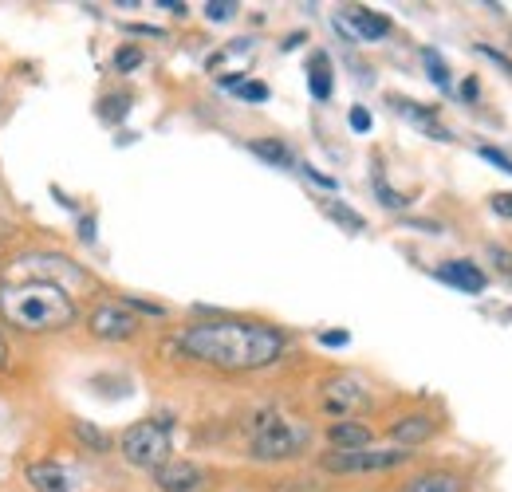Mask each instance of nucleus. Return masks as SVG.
<instances>
[{"label": "nucleus", "mask_w": 512, "mask_h": 492, "mask_svg": "<svg viewBox=\"0 0 512 492\" xmlns=\"http://www.w3.org/2000/svg\"><path fill=\"white\" fill-rule=\"evenodd\" d=\"M178 347L201 367L241 374V370L272 367L284 355V335L253 319H205L178 335Z\"/></svg>", "instance_id": "f257e3e1"}, {"label": "nucleus", "mask_w": 512, "mask_h": 492, "mask_svg": "<svg viewBox=\"0 0 512 492\" xmlns=\"http://www.w3.org/2000/svg\"><path fill=\"white\" fill-rule=\"evenodd\" d=\"M0 315L28 335L64 331L79 319L75 300L67 296L64 284L52 280H28V284H4L0 288Z\"/></svg>", "instance_id": "f03ea898"}, {"label": "nucleus", "mask_w": 512, "mask_h": 492, "mask_svg": "<svg viewBox=\"0 0 512 492\" xmlns=\"http://www.w3.org/2000/svg\"><path fill=\"white\" fill-rule=\"evenodd\" d=\"M308 441H312V430L304 422H292V418L268 410V414H256L253 430H249V457L268 461V465L272 461H292L308 449Z\"/></svg>", "instance_id": "7ed1b4c3"}, {"label": "nucleus", "mask_w": 512, "mask_h": 492, "mask_svg": "<svg viewBox=\"0 0 512 492\" xmlns=\"http://www.w3.org/2000/svg\"><path fill=\"white\" fill-rule=\"evenodd\" d=\"M119 453L123 461L134 465V469H162L174 453V418L158 414V418H146V422H134L119 433Z\"/></svg>", "instance_id": "20e7f679"}, {"label": "nucleus", "mask_w": 512, "mask_h": 492, "mask_svg": "<svg viewBox=\"0 0 512 492\" xmlns=\"http://www.w3.org/2000/svg\"><path fill=\"white\" fill-rule=\"evenodd\" d=\"M414 453L410 449H351V453H327L320 465L327 473H339V477H355V473H390V469H402Z\"/></svg>", "instance_id": "39448f33"}, {"label": "nucleus", "mask_w": 512, "mask_h": 492, "mask_svg": "<svg viewBox=\"0 0 512 492\" xmlns=\"http://www.w3.org/2000/svg\"><path fill=\"white\" fill-rule=\"evenodd\" d=\"M138 327H142V315L130 308L127 300H103L87 315V331L103 343H127L138 335Z\"/></svg>", "instance_id": "423d86ee"}, {"label": "nucleus", "mask_w": 512, "mask_h": 492, "mask_svg": "<svg viewBox=\"0 0 512 492\" xmlns=\"http://www.w3.org/2000/svg\"><path fill=\"white\" fill-rule=\"evenodd\" d=\"M359 406H367V386L355 378V374H335L323 382V410L331 418H351Z\"/></svg>", "instance_id": "0eeeda50"}, {"label": "nucleus", "mask_w": 512, "mask_h": 492, "mask_svg": "<svg viewBox=\"0 0 512 492\" xmlns=\"http://www.w3.org/2000/svg\"><path fill=\"white\" fill-rule=\"evenodd\" d=\"M335 28L347 36V40H359V44H375L390 36V20L371 12V8H343L335 16Z\"/></svg>", "instance_id": "6e6552de"}, {"label": "nucleus", "mask_w": 512, "mask_h": 492, "mask_svg": "<svg viewBox=\"0 0 512 492\" xmlns=\"http://www.w3.org/2000/svg\"><path fill=\"white\" fill-rule=\"evenodd\" d=\"M154 485H158V492H197L205 485V469L193 461L170 457L162 469H154Z\"/></svg>", "instance_id": "1a4fd4ad"}, {"label": "nucleus", "mask_w": 512, "mask_h": 492, "mask_svg": "<svg viewBox=\"0 0 512 492\" xmlns=\"http://www.w3.org/2000/svg\"><path fill=\"white\" fill-rule=\"evenodd\" d=\"M438 280H446L453 284L457 292H465V296H481L485 292V284H489V276L473 264V260H446V264H438V272H434Z\"/></svg>", "instance_id": "9d476101"}, {"label": "nucleus", "mask_w": 512, "mask_h": 492, "mask_svg": "<svg viewBox=\"0 0 512 492\" xmlns=\"http://www.w3.org/2000/svg\"><path fill=\"white\" fill-rule=\"evenodd\" d=\"M24 477H28V485L36 492H79L71 469H64L60 461H32L24 469Z\"/></svg>", "instance_id": "9b49d317"}, {"label": "nucleus", "mask_w": 512, "mask_h": 492, "mask_svg": "<svg viewBox=\"0 0 512 492\" xmlns=\"http://www.w3.org/2000/svg\"><path fill=\"white\" fill-rule=\"evenodd\" d=\"M327 445L335 453H351V449H371L375 445V430L355 422V418H343L335 426H327Z\"/></svg>", "instance_id": "f8f14e48"}, {"label": "nucleus", "mask_w": 512, "mask_h": 492, "mask_svg": "<svg viewBox=\"0 0 512 492\" xmlns=\"http://www.w3.org/2000/svg\"><path fill=\"white\" fill-rule=\"evenodd\" d=\"M430 437H434V418L430 414H406L402 422L390 426V441L398 449H410V453H414V445H422Z\"/></svg>", "instance_id": "ddd939ff"}, {"label": "nucleus", "mask_w": 512, "mask_h": 492, "mask_svg": "<svg viewBox=\"0 0 512 492\" xmlns=\"http://www.w3.org/2000/svg\"><path fill=\"white\" fill-rule=\"evenodd\" d=\"M402 492H465V477L449 473V469H434V473H418L410 477Z\"/></svg>", "instance_id": "4468645a"}, {"label": "nucleus", "mask_w": 512, "mask_h": 492, "mask_svg": "<svg viewBox=\"0 0 512 492\" xmlns=\"http://www.w3.org/2000/svg\"><path fill=\"white\" fill-rule=\"evenodd\" d=\"M394 111H398V115H406L410 123H418L422 130H426V134H430V138H438V142H449V138H453L446 126L438 123V119H434L430 111H422V107H418L414 99H394Z\"/></svg>", "instance_id": "2eb2a0df"}, {"label": "nucleus", "mask_w": 512, "mask_h": 492, "mask_svg": "<svg viewBox=\"0 0 512 492\" xmlns=\"http://www.w3.org/2000/svg\"><path fill=\"white\" fill-rule=\"evenodd\" d=\"M249 150H253L256 158H264V162H272V166H280V170H288V166H296V158H292V150H288L284 142H276V138H253V142H249Z\"/></svg>", "instance_id": "dca6fc26"}, {"label": "nucleus", "mask_w": 512, "mask_h": 492, "mask_svg": "<svg viewBox=\"0 0 512 492\" xmlns=\"http://www.w3.org/2000/svg\"><path fill=\"white\" fill-rule=\"evenodd\" d=\"M308 87H312V99H320V103L331 99V63L323 52H316L308 63Z\"/></svg>", "instance_id": "f3484780"}, {"label": "nucleus", "mask_w": 512, "mask_h": 492, "mask_svg": "<svg viewBox=\"0 0 512 492\" xmlns=\"http://www.w3.org/2000/svg\"><path fill=\"white\" fill-rule=\"evenodd\" d=\"M320 209L335 221V225H339V229H347V233H363V229H367V221H363L355 209H347L343 201H335V197H323Z\"/></svg>", "instance_id": "a211bd4d"}, {"label": "nucleus", "mask_w": 512, "mask_h": 492, "mask_svg": "<svg viewBox=\"0 0 512 492\" xmlns=\"http://www.w3.org/2000/svg\"><path fill=\"white\" fill-rule=\"evenodd\" d=\"M71 433H75L87 449H95V453H107V449H111V437H107V433H99L91 422H83V418H79V422H71Z\"/></svg>", "instance_id": "6ab92c4d"}, {"label": "nucleus", "mask_w": 512, "mask_h": 492, "mask_svg": "<svg viewBox=\"0 0 512 492\" xmlns=\"http://www.w3.org/2000/svg\"><path fill=\"white\" fill-rule=\"evenodd\" d=\"M225 87H233L245 103H264V99H268V87H264V83H253V79H225Z\"/></svg>", "instance_id": "aec40b11"}, {"label": "nucleus", "mask_w": 512, "mask_h": 492, "mask_svg": "<svg viewBox=\"0 0 512 492\" xmlns=\"http://www.w3.org/2000/svg\"><path fill=\"white\" fill-rule=\"evenodd\" d=\"M422 60H426V67H430V79L438 83V87H449V71H446V63H442V56L438 52H422Z\"/></svg>", "instance_id": "412c9836"}, {"label": "nucleus", "mask_w": 512, "mask_h": 492, "mask_svg": "<svg viewBox=\"0 0 512 492\" xmlns=\"http://www.w3.org/2000/svg\"><path fill=\"white\" fill-rule=\"evenodd\" d=\"M205 16H209V20H233V16H237V4H233V0H209V4H205Z\"/></svg>", "instance_id": "4be33fe9"}, {"label": "nucleus", "mask_w": 512, "mask_h": 492, "mask_svg": "<svg viewBox=\"0 0 512 492\" xmlns=\"http://www.w3.org/2000/svg\"><path fill=\"white\" fill-rule=\"evenodd\" d=\"M134 67H142V52L138 48H119L115 52V71H134Z\"/></svg>", "instance_id": "5701e85b"}, {"label": "nucleus", "mask_w": 512, "mask_h": 492, "mask_svg": "<svg viewBox=\"0 0 512 492\" xmlns=\"http://www.w3.org/2000/svg\"><path fill=\"white\" fill-rule=\"evenodd\" d=\"M477 154H481L485 162H493L501 174H509V178H512V158H509V154H501V150H493V146H481Z\"/></svg>", "instance_id": "b1692460"}, {"label": "nucleus", "mask_w": 512, "mask_h": 492, "mask_svg": "<svg viewBox=\"0 0 512 492\" xmlns=\"http://www.w3.org/2000/svg\"><path fill=\"white\" fill-rule=\"evenodd\" d=\"M489 256H493V264H497V272H501L505 280H512V248L493 245V248H489Z\"/></svg>", "instance_id": "393cba45"}, {"label": "nucleus", "mask_w": 512, "mask_h": 492, "mask_svg": "<svg viewBox=\"0 0 512 492\" xmlns=\"http://www.w3.org/2000/svg\"><path fill=\"white\" fill-rule=\"evenodd\" d=\"M375 189H379V201H383L386 209H402V205H406V197H398L394 189H386L383 178H375Z\"/></svg>", "instance_id": "a878e982"}, {"label": "nucleus", "mask_w": 512, "mask_h": 492, "mask_svg": "<svg viewBox=\"0 0 512 492\" xmlns=\"http://www.w3.org/2000/svg\"><path fill=\"white\" fill-rule=\"evenodd\" d=\"M489 209H493L497 217H509V221H512V193H493Z\"/></svg>", "instance_id": "bb28decb"}, {"label": "nucleus", "mask_w": 512, "mask_h": 492, "mask_svg": "<svg viewBox=\"0 0 512 492\" xmlns=\"http://www.w3.org/2000/svg\"><path fill=\"white\" fill-rule=\"evenodd\" d=\"M477 52H481V56H489L493 63H501V67H505V71L512 75V60L505 56V52H497V48H489V44H477Z\"/></svg>", "instance_id": "cd10ccee"}, {"label": "nucleus", "mask_w": 512, "mask_h": 492, "mask_svg": "<svg viewBox=\"0 0 512 492\" xmlns=\"http://www.w3.org/2000/svg\"><path fill=\"white\" fill-rule=\"evenodd\" d=\"M351 126H355V130H371V111L355 107V111H351Z\"/></svg>", "instance_id": "c85d7f7f"}, {"label": "nucleus", "mask_w": 512, "mask_h": 492, "mask_svg": "<svg viewBox=\"0 0 512 492\" xmlns=\"http://www.w3.org/2000/svg\"><path fill=\"white\" fill-rule=\"evenodd\" d=\"M323 343H327V347H343V343H347V331H327Z\"/></svg>", "instance_id": "c756f323"}, {"label": "nucleus", "mask_w": 512, "mask_h": 492, "mask_svg": "<svg viewBox=\"0 0 512 492\" xmlns=\"http://www.w3.org/2000/svg\"><path fill=\"white\" fill-rule=\"evenodd\" d=\"M8 367V339H4V331H0V370Z\"/></svg>", "instance_id": "7c9ffc66"}]
</instances>
